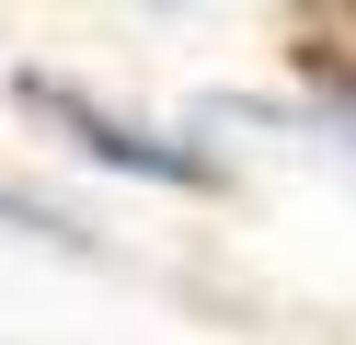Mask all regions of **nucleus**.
<instances>
[{"instance_id": "obj_1", "label": "nucleus", "mask_w": 356, "mask_h": 345, "mask_svg": "<svg viewBox=\"0 0 356 345\" xmlns=\"http://www.w3.org/2000/svg\"><path fill=\"white\" fill-rule=\"evenodd\" d=\"M24 104L47 115V127H70V150H92V161H115V173H138V184H184V196H218V150H195V138H161V127H138V115H115V104H92L81 81H47V69H24Z\"/></svg>"}, {"instance_id": "obj_2", "label": "nucleus", "mask_w": 356, "mask_h": 345, "mask_svg": "<svg viewBox=\"0 0 356 345\" xmlns=\"http://www.w3.org/2000/svg\"><path fill=\"white\" fill-rule=\"evenodd\" d=\"M0 230H24V242H81V219H70V207L24 196V184H0Z\"/></svg>"}]
</instances>
